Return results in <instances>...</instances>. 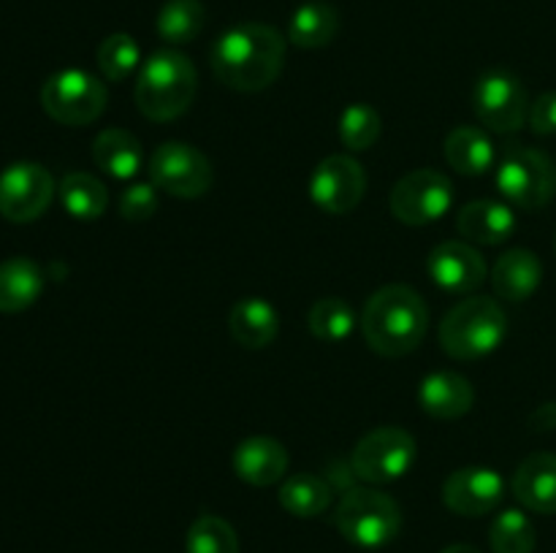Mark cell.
<instances>
[{
	"mask_svg": "<svg viewBox=\"0 0 556 553\" xmlns=\"http://www.w3.org/2000/svg\"><path fill=\"white\" fill-rule=\"evenodd\" d=\"M472 108L489 130L516 133L530 117L527 90L510 70H486L472 87Z\"/></svg>",
	"mask_w": 556,
	"mask_h": 553,
	"instance_id": "cell-10",
	"label": "cell"
},
{
	"mask_svg": "<svg viewBox=\"0 0 556 553\" xmlns=\"http://www.w3.org/2000/svg\"><path fill=\"white\" fill-rule=\"evenodd\" d=\"M157 211V188L147 182L130 184L119 195V215L130 222H144L150 220Z\"/></svg>",
	"mask_w": 556,
	"mask_h": 553,
	"instance_id": "cell-34",
	"label": "cell"
},
{
	"mask_svg": "<svg viewBox=\"0 0 556 553\" xmlns=\"http://www.w3.org/2000/svg\"><path fill=\"white\" fill-rule=\"evenodd\" d=\"M206 25V9L201 0H166L157 14V36L166 43H190Z\"/></svg>",
	"mask_w": 556,
	"mask_h": 553,
	"instance_id": "cell-28",
	"label": "cell"
},
{
	"mask_svg": "<svg viewBox=\"0 0 556 553\" xmlns=\"http://www.w3.org/2000/svg\"><path fill=\"white\" fill-rule=\"evenodd\" d=\"M141 49L134 36L128 33H114V36L103 38L98 47V68L109 81H123L139 68Z\"/></svg>",
	"mask_w": 556,
	"mask_h": 553,
	"instance_id": "cell-32",
	"label": "cell"
},
{
	"mask_svg": "<svg viewBox=\"0 0 556 553\" xmlns=\"http://www.w3.org/2000/svg\"><path fill=\"white\" fill-rule=\"evenodd\" d=\"M109 92L98 76L81 68H65L49 76L41 87V106L54 123L81 128L103 114Z\"/></svg>",
	"mask_w": 556,
	"mask_h": 553,
	"instance_id": "cell-7",
	"label": "cell"
},
{
	"mask_svg": "<svg viewBox=\"0 0 556 553\" xmlns=\"http://www.w3.org/2000/svg\"><path fill=\"white\" fill-rule=\"evenodd\" d=\"M334 526L348 542L367 551L389 545L402 529V510L389 493L378 488H351L340 499L334 513Z\"/></svg>",
	"mask_w": 556,
	"mask_h": 553,
	"instance_id": "cell-5",
	"label": "cell"
},
{
	"mask_svg": "<svg viewBox=\"0 0 556 553\" xmlns=\"http://www.w3.org/2000/svg\"><path fill=\"white\" fill-rule=\"evenodd\" d=\"M494 182L519 209H541L556 195V166L546 152L508 144L497 163Z\"/></svg>",
	"mask_w": 556,
	"mask_h": 553,
	"instance_id": "cell-6",
	"label": "cell"
},
{
	"mask_svg": "<svg viewBox=\"0 0 556 553\" xmlns=\"http://www.w3.org/2000/svg\"><path fill=\"white\" fill-rule=\"evenodd\" d=\"M92 160L114 179H134L144 168V150L130 130L106 128L92 141Z\"/></svg>",
	"mask_w": 556,
	"mask_h": 553,
	"instance_id": "cell-22",
	"label": "cell"
},
{
	"mask_svg": "<svg viewBox=\"0 0 556 553\" xmlns=\"http://www.w3.org/2000/svg\"><path fill=\"white\" fill-rule=\"evenodd\" d=\"M364 339L378 356L402 358L416 350L429 329L421 293L407 285H386L367 301L362 314Z\"/></svg>",
	"mask_w": 556,
	"mask_h": 553,
	"instance_id": "cell-2",
	"label": "cell"
},
{
	"mask_svg": "<svg viewBox=\"0 0 556 553\" xmlns=\"http://www.w3.org/2000/svg\"><path fill=\"white\" fill-rule=\"evenodd\" d=\"M418 401L424 412L440 421H454V417L467 415L476 404V390L470 380L456 372H434L427 374L418 388Z\"/></svg>",
	"mask_w": 556,
	"mask_h": 553,
	"instance_id": "cell-19",
	"label": "cell"
},
{
	"mask_svg": "<svg viewBox=\"0 0 556 553\" xmlns=\"http://www.w3.org/2000/svg\"><path fill=\"white\" fill-rule=\"evenodd\" d=\"M389 204L405 226H429L454 206V184L434 168H418L394 184Z\"/></svg>",
	"mask_w": 556,
	"mask_h": 553,
	"instance_id": "cell-9",
	"label": "cell"
},
{
	"mask_svg": "<svg viewBox=\"0 0 556 553\" xmlns=\"http://www.w3.org/2000/svg\"><path fill=\"white\" fill-rule=\"evenodd\" d=\"M233 472L250 486H275L288 472L286 445L271 437H248L233 450Z\"/></svg>",
	"mask_w": 556,
	"mask_h": 553,
	"instance_id": "cell-16",
	"label": "cell"
},
{
	"mask_svg": "<svg viewBox=\"0 0 556 553\" xmlns=\"http://www.w3.org/2000/svg\"><path fill=\"white\" fill-rule=\"evenodd\" d=\"M228 329L233 342L244 350H261L280 334V312L261 296L239 298L228 314Z\"/></svg>",
	"mask_w": 556,
	"mask_h": 553,
	"instance_id": "cell-18",
	"label": "cell"
},
{
	"mask_svg": "<svg viewBox=\"0 0 556 553\" xmlns=\"http://www.w3.org/2000/svg\"><path fill=\"white\" fill-rule=\"evenodd\" d=\"M445 160L462 177H481L494 166V144L481 128L462 125L445 139Z\"/></svg>",
	"mask_w": 556,
	"mask_h": 553,
	"instance_id": "cell-24",
	"label": "cell"
},
{
	"mask_svg": "<svg viewBox=\"0 0 556 553\" xmlns=\"http://www.w3.org/2000/svg\"><path fill=\"white\" fill-rule=\"evenodd\" d=\"M280 504L296 518H318L326 513L331 504V486L318 475H302L288 477L280 486Z\"/></svg>",
	"mask_w": 556,
	"mask_h": 553,
	"instance_id": "cell-27",
	"label": "cell"
},
{
	"mask_svg": "<svg viewBox=\"0 0 556 553\" xmlns=\"http://www.w3.org/2000/svg\"><path fill=\"white\" fill-rule=\"evenodd\" d=\"M427 269L432 280L448 293H472L486 280V260L472 244L443 242L429 253Z\"/></svg>",
	"mask_w": 556,
	"mask_h": 553,
	"instance_id": "cell-15",
	"label": "cell"
},
{
	"mask_svg": "<svg viewBox=\"0 0 556 553\" xmlns=\"http://www.w3.org/2000/svg\"><path fill=\"white\" fill-rule=\"evenodd\" d=\"M456 226H459V233L467 242L494 247V244H503L514 236L516 215L503 201L483 198L467 204L456 217Z\"/></svg>",
	"mask_w": 556,
	"mask_h": 553,
	"instance_id": "cell-20",
	"label": "cell"
},
{
	"mask_svg": "<svg viewBox=\"0 0 556 553\" xmlns=\"http://www.w3.org/2000/svg\"><path fill=\"white\" fill-rule=\"evenodd\" d=\"M543 280V263L532 249H508L492 271L494 293L505 301H527Z\"/></svg>",
	"mask_w": 556,
	"mask_h": 553,
	"instance_id": "cell-21",
	"label": "cell"
},
{
	"mask_svg": "<svg viewBox=\"0 0 556 553\" xmlns=\"http://www.w3.org/2000/svg\"><path fill=\"white\" fill-rule=\"evenodd\" d=\"M514 497L532 513L556 515V453L527 455L514 472Z\"/></svg>",
	"mask_w": 556,
	"mask_h": 553,
	"instance_id": "cell-17",
	"label": "cell"
},
{
	"mask_svg": "<svg viewBox=\"0 0 556 553\" xmlns=\"http://www.w3.org/2000/svg\"><path fill=\"white\" fill-rule=\"evenodd\" d=\"M286 63V41L269 25L244 22L228 27L212 47V70L237 92H261L275 85Z\"/></svg>",
	"mask_w": 556,
	"mask_h": 553,
	"instance_id": "cell-1",
	"label": "cell"
},
{
	"mask_svg": "<svg viewBox=\"0 0 556 553\" xmlns=\"http://www.w3.org/2000/svg\"><path fill=\"white\" fill-rule=\"evenodd\" d=\"M60 201L76 220H98L106 211L109 193L101 179H96L92 173L71 171L60 182Z\"/></svg>",
	"mask_w": 556,
	"mask_h": 553,
	"instance_id": "cell-26",
	"label": "cell"
},
{
	"mask_svg": "<svg viewBox=\"0 0 556 553\" xmlns=\"http://www.w3.org/2000/svg\"><path fill=\"white\" fill-rule=\"evenodd\" d=\"M340 30V16L326 3H304L293 11L288 22V38L302 49H320L334 41Z\"/></svg>",
	"mask_w": 556,
	"mask_h": 553,
	"instance_id": "cell-25",
	"label": "cell"
},
{
	"mask_svg": "<svg viewBox=\"0 0 556 553\" xmlns=\"http://www.w3.org/2000/svg\"><path fill=\"white\" fill-rule=\"evenodd\" d=\"M54 179L41 163H11L0 173V217L9 222H33L49 209Z\"/></svg>",
	"mask_w": 556,
	"mask_h": 553,
	"instance_id": "cell-12",
	"label": "cell"
},
{
	"mask_svg": "<svg viewBox=\"0 0 556 553\" xmlns=\"http://www.w3.org/2000/svg\"><path fill=\"white\" fill-rule=\"evenodd\" d=\"M380 114L369 103H351L340 117V139L351 152H364L380 139Z\"/></svg>",
	"mask_w": 556,
	"mask_h": 553,
	"instance_id": "cell-33",
	"label": "cell"
},
{
	"mask_svg": "<svg viewBox=\"0 0 556 553\" xmlns=\"http://www.w3.org/2000/svg\"><path fill=\"white\" fill-rule=\"evenodd\" d=\"M199 87L195 65L174 49L150 54L136 79V106L152 123H168L190 108Z\"/></svg>",
	"mask_w": 556,
	"mask_h": 553,
	"instance_id": "cell-3",
	"label": "cell"
},
{
	"mask_svg": "<svg viewBox=\"0 0 556 553\" xmlns=\"http://www.w3.org/2000/svg\"><path fill=\"white\" fill-rule=\"evenodd\" d=\"M508 318L494 298L476 296L456 304L440 323V345L456 361H476L503 345Z\"/></svg>",
	"mask_w": 556,
	"mask_h": 553,
	"instance_id": "cell-4",
	"label": "cell"
},
{
	"mask_svg": "<svg viewBox=\"0 0 556 553\" xmlns=\"http://www.w3.org/2000/svg\"><path fill=\"white\" fill-rule=\"evenodd\" d=\"M367 190V173L351 155H329L318 163L309 179L315 206L329 215H348L358 206Z\"/></svg>",
	"mask_w": 556,
	"mask_h": 553,
	"instance_id": "cell-13",
	"label": "cell"
},
{
	"mask_svg": "<svg viewBox=\"0 0 556 553\" xmlns=\"http://www.w3.org/2000/svg\"><path fill=\"white\" fill-rule=\"evenodd\" d=\"M307 323L315 339L342 342L356 329V314H353L351 304H345L342 298L326 296L313 304V309L307 314Z\"/></svg>",
	"mask_w": 556,
	"mask_h": 553,
	"instance_id": "cell-29",
	"label": "cell"
},
{
	"mask_svg": "<svg viewBox=\"0 0 556 553\" xmlns=\"http://www.w3.org/2000/svg\"><path fill=\"white\" fill-rule=\"evenodd\" d=\"M43 291V271L30 258H9L0 263V312L16 314L38 301Z\"/></svg>",
	"mask_w": 556,
	"mask_h": 553,
	"instance_id": "cell-23",
	"label": "cell"
},
{
	"mask_svg": "<svg viewBox=\"0 0 556 553\" xmlns=\"http://www.w3.org/2000/svg\"><path fill=\"white\" fill-rule=\"evenodd\" d=\"M152 184L177 198H199L212 188L210 157L182 141H166L150 155Z\"/></svg>",
	"mask_w": 556,
	"mask_h": 553,
	"instance_id": "cell-11",
	"label": "cell"
},
{
	"mask_svg": "<svg viewBox=\"0 0 556 553\" xmlns=\"http://www.w3.org/2000/svg\"><path fill=\"white\" fill-rule=\"evenodd\" d=\"M535 542V526L521 510H503L489 529V545L494 553H532Z\"/></svg>",
	"mask_w": 556,
	"mask_h": 553,
	"instance_id": "cell-30",
	"label": "cell"
},
{
	"mask_svg": "<svg viewBox=\"0 0 556 553\" xmlns=\"http://www.w3.org/2000/svg\"><path fill=\"white\" fill-rule=\"evenodd\" d=\"M440 553H481V551L472 545H448L445 551H440Z\"/></svg>",
	"mask_w": 556,
	"mask_h": 553,
	"instance_id": "cell-36",
	"label": "cell"
},
{
	"mask_svg": "<svg viewBox=\"0 0 556 553\" xmlns=\"http://www.w3.org/2000/svg\"><path fill=\"white\" fill-rule=\"evenodd\" d=\"M505 483L489 466H462L443 483V502L451 513L476 518L486 515L503 502Z\"/></svg>",
	"mask_w": 556,
	"mask_h": 553,
	"instance_id": "cell-14",
	"label": "cell"
},
{
	"mask_svg": "<svg viewBox=\"0 0 556 553\" xmlns=\"http://www.w3.org/2000/svg\"><path fill=\"white\" fill-rule=\"evenodd\" d=\"M185 553H239V537L220 515H199L188 529Z\"/></svg>",
	"mask_w": 556,
	"mask_h": 553,
	"instance_id": "cell-31",
	"label": "cell"
},
{
	"mask_svg": "<svg viewBox=\"0 0 556 553\" xmlns=\"http://www.w3.org/2000/svg\"><path fill=\"white\" fill-rule=\"evenodd\" d=\"M416 461V439L400 426H380L358 439L351 453V466L364 483L383 486L410 472Z\"/></svg>",
	"mask_w": 556,
	"mask_h": 553,
	"instance_id": "cell-8",
	"label": "cell"
},
{
	"mask_svg": "<svg viewBox=\"0 0 556 553\" xmlns=\"http://www.w3.org/2000/svg\"><path fill=\"white\" fill-rule=\"evenodd\" d=\"M530 128L538 136L556 133V92H543L530 103Z\"/></svg>",
	"mask_w": 556,
	"mask_h": 553,
	"instance_id": "cell-35",
	"label": "cell"
}]
</instances>
